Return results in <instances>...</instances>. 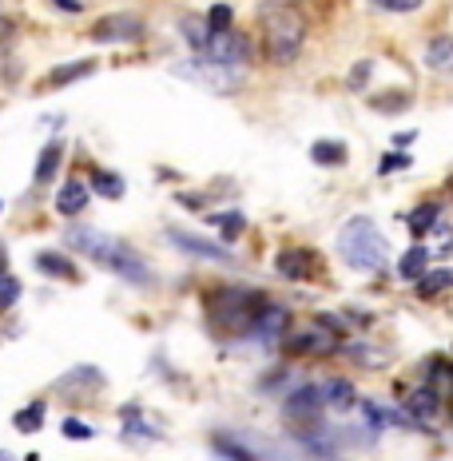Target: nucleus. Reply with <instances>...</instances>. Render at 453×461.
<instances>
[{"label": "nucleus", "instance_id": "1", "mask_svg": "<svg viewBox=\"0 0 453 461\" xmlns=\"http://www.w3.org/2000/svg\"><path fill=\"white\" fill-rule=\"evenodd\" d=\"M271 294L250 291V286H219L204 299V314L207 326L215 334H227V339H250L255 334V319L267 306Z\"/></svg>", "mask_w": 453, "mask_h": 461}, {"label": "nucleus", "instance_id": "2", "mask_svg": "<svg viewBox=\"0 0 453 461\" xmlns=\"http://www.w3.org/2000/svg\"><path fill=\"white\" fill-rule=\"evenodd\" d=\"M68 247L72 251H80L84 258H92V263H100L104 271H112V275H120V278H128V283H151V271H148V263L131 251L123 239H112L108 230H95V227H72L68 230Z\"/></svg>", "mask_w": 453, "mask_h": 461}, {"label": "nucleus", "instance_id": "3", "mask_svg": "<svg viewBox=\"0 0 453 461\" xmlns=\"http://www.w3.org/2000/svg\"><path fill=\"white\" fill-rule=\"evenodd\" d=\"M339 251H342V258L354 267V271H385V263H390V243H385L378 223L366 219V215L350 219V223L342 227Z\"/></svg>", "mask_w": 453, "mask_h": 461}, {"label": "nucleus", "instance_id": "4", "mask_svg": "<svg viewBox=\"0 0 453 461\" xmlns=\"http://www.w3.org/2000/svg\"><path fill=\"white\" fill-rule=\"evenodd\" d=\"M263 41H267V56L275 64H291L306 44V24L291 8H275V13L263 16Z\"/></svg>", "mask_w": 453, "mask_h": 461}, {"label": "nucleus", "instance_id": "5", "mask_svg": "<svg viewBox=\"0 0 453 461\" xmlns=\"http://www.w3.org/2000/svg\"><path fill=\"white\" fill-rule=\"evenodd\" d=\"M171 76H179V80H187V84H199V88H207V92H219V95L239 92V88H243V80H247L239 68L204 60V56H191V60L171 64Z\"/></svg>", "mask_w": 453, "mask_h": 461}, {"label": "nucleus", "instance_id": "6", "mask_svg": "<svg viewBox=\"0 0 453 461\" xmlns=\"http://www.w3.org/2000/svg\"><path fill=\"white\" fill-rule=\"evenodd\" d=\"M283 350L291 358H322L339 350V334H331L326 326H291L283 334Z\"/></svg>", "mask_w": 453, "mask_h": 461}, {"label": "nucleus", "instance_id": "7", "mask_svg": "<svg viewBox=\"0 0 453 461\" xmlns=\"http://www.w3.org/2000/svg\"><path fill=\"white\" fill-rule=\"evenodd\" d=\"M140 36H143V21L131 13H112L92 24L95 44H128V41H140Z\"/></svg>", "mask_w": 453, "mask_h": 461}, {"label": "nucleus", "instance_id": "8", "mask_svg": "<svg viewBox=\"0 0 453 461\" xmlns=\"http://www.w3.org/2000/svg\"><path fill=\"white\" fill-rule=\"evenodd\" d=\"M286 421H303V426H314L318 414H322V398H318V386H294V393L283 406Z\"/></svg>", "mask_w": 453, "mask_h": 461}, {"label": "nucleus", "instance_id": "9", "mask_svg": "<svg viewBox=\"0 0 453 461\" xmlns=\"http://www.w3.org/2000/svg\"><path fill=\"white\" fill-rule=\"evenodd\" d=\"M286 330H291V311H286L283 303L267 299V306H263V311H258V319H255V334H250V339L275 342V339H283Z\"/></svg>", "mask_w": 453, "mask_h": 461}, {"label": "nucleus", "instance_id": "10", "mask_svg": "<svg viewBox=\"0 0 453 461\" xmlns=\"http://www.w3.org/2000/svg\"><path fill=\"white\" fill-rule=\"evenodd\" d=\"M278 275L291 278V283H303V278L318 275V255L303 251V247H286V251H278Z\"/></svg>", "mask_w": 453, "mask_h": 461}, {"label": "nucleus", "instance_id": "11", "mask_svg": "<svg viewBox=\"0 0 453 461\" xmlns=\"http://www.w3.org/2000/svg\"><path fill=\"white\" fill-rule=\"evenodd\" d=\"M438 410H441V390L433 386H418V390H410V398H406V414L413 421H433L438 418Z\"/></svg>", "mask_w": 453, "mask_h": 461}, {"label": "nucleus", "instance_id": "12", "mask_svg": "<svg viewBox=\"0 0 453 461\" xmlns=\"http://www.w3.org/2000/svg\"><path fill=\"white\" fill-rule=\"evenodd\" d=\"M168 239H171L176 247H183V251H191V255L215 258V263H231V251H227V247L211 243V239H195V235H187V230H168Z\"/></svg>", "mask_w": 453, "mask_h": 461}, {"label": "nucleus", "instance_id": "13", "mask_svg": "<svg viewBox=\"0 0 453 461\" xmlns=\"http://www.w3.org/2000/svg\"><path fill=\"white\" fill-rule=\"evenodd\" d=\"M95 72V60H76V64H64V68H52V76H44L41 84H36V92H56L64 88V84H76L84 80V76Z\"/></svg>", "mask_w": 453, "mask_h": 461}, {"label": "nucleus", "instance_id": "14", "mask_svg": "<svg viewBox=\"0 0 453 461\" xmlns=\"http://www.w3.org/2000/svg\"><path fill=\"white\" fill-rule=\"evenodd\" d=\"M426 68L441 76L453 72V36H433L426 44Z\"/></svg>", "mask_w": 453, "mask_h": 461}, {"label": "nucleus", "instance_id": "15", "mask_svg": "<svg viewBox=\"0 0 453 461\" xmlns=\"http://www.w3.org/2000/svg\"><path fill=\"white\" fill-rule=\"evenodd\" d=\"M84 207H88V184L68 179V184L60 187V195H56V211H60V215H80Z\"/></svg>", "mask_w": 453, "mask_h": 461}, {"label": "nucleus", "instance_id": "16", "mask_svg": "<svg viewBox=\"0 0 453 461\" xmlns=\"http://www.w3.org/2000/svg\"><path fill=\"white\" fill-rule=\"evenodd\" d=\"M211 446L219 449V457H223V461H258V454L247 446V441H239L235 434H223V429H219V434H211Z\"/></svg>", "mask_w": 453, "mask_h": 461}, {"label": "nucleus", "instance_id": "17", "mask_svg": "<svg viewBox=\"0 0 453 461\" xmlns=\"http://www.w3.org/2000/svg\"><path fill=\"white\" fill-rule=\"evenodd\" d=\"M76 386H80V390H84V386L104 390V374L95 370V366H76V370H68L60 382H56V390H60V393H72ZM84 393H88V390H84Z\"/></svg>", "mask_w": 453, "mask_h": 461}, {"label": "nucleus", "instance_id": "18", "mask_svg": "<svg viewBox=\"0 0 453 461\" xmlns=\"http://www.w3.org/2000/svg\"><path fill=\"white\" fill-rule=\"evenodd\" d=\"M318 398H322V406L346 410V406H354V386L346 378H326L322 386H318Z\"/></svg>", "mask_w": 453, "mask_h": 461}, {"label": "nucleus", "instance_id": "19", "mask_svg": "<svg viewBox=\"0 0 453 461\" xmlns=\"http://www.w3.org/2000/svg\"><path fill=\"white\" fill-rule=\"evenodd\" d=\"M179 32H183V41L195 48V56H204V48H207V41H211V28H207L204 16H195V13L179 16Z\"/></svg>", "mask_w": 453, "mask_h": 461}, {"label": "nucleus", "instance_id": "20", "mask_svg": "<svg viewBox=\"0 0 453 461\" xmlns=\"http://www.w3.org/2000/svg\"><path fill=\"white\" fill-rule=\"evenodd\" d=\"M36 271H44V275H52V278H68V283L80 278V271H76V267L60 251H41V255H36Z\"/></svg>", "mask_w": 453, "mask_h": 461}, {"label": "nucleus", "instance_id": "21", "mask_svg": "<svg viewBox=\"0 0 453 461\" xmlns=\"http://www.w3.org/2000/svg\"><path fill=\"white\" fill-rule=\"evenodd\" d=\"M60 159H64V143H48L36 159V184H48V179L60 171Z\"/></svg>", "mask_w": 453, "mask_h": 461}, {"label": "nucleus", "instance_id": "22", "mask_svg": "<svg viewBox=\"0 0 453 461\" xmlns=\"http://www.w3.org/2000/svg\"><path fill=\"white\" fill-rule=\"evenodd\" d=\"M92 191H100L104 199H123V191H128V184H123L115 171H104V167H95L92 171Z\"/></svg>", "mask_w": 453, "mask_h": 461}, {"label": "nucleus", "instance_id": "23", "mask_svg": "<svg viewBox=\"0 0 453 461\" xmlns=\"http://www.w3.org/2000/svg\"><path fill=\"white\" fill-rule=\"evenodd\" d=\"M430 271V251L426 247H410L406 255H402V263H398V275L402 278H421Z\"/></svg>", "mask_w": 453, "mask_h": 461}, {"label": "nucleus", "instance_id": "24", "mask_svg": "<svg viewBox=\"0 0 453 461\" xmlns=\"http://www.w3.org/2000/svg\"><path fill=\"white\" fill-rule=\"evenodd\" d=\"M418 291H421V299H433V294L453 291V271H426L418 278Z\"/></svg>", "mask_w": 453, "mask_h": 461}, {"label": "nucleus", "instance_id": "25", "mask_svg": "<svg viewBox=\"0 0 453 461\" xmlns=\"http://www.w3.org/2000/svg\"><path fill=\"white\" fill-rule=\"evenodd\" d=\"M211 227H219V235H223L227 243H231V239H239V235H243L247 219L239 215V211H219V215H211Z\"/></svg>", "mask_w": 453, "mask_h": 461}, {"label": "nucleus", "instance_id": "26", "mask_svg": "<svg viewBox=\"0 0 453 461\" xmlns=\"http://www.w3.org/2000/svg\"><path fill=\"white\" fill-rule=\"evenodd\" d=\"M311 159L322 163V167H334V163H346V148L342 143H334V140H318L311 148Z\"/></svg>", "mask_w": 453, "mask_h": 461}, {"label": "nucleus", "instance_id": "27", "mask_svg": "<svg viewBox=\"0 0 453 461\" xmlns=\"http://www.w3.org/2000/svg\"><path fill=\"white\" fill-rule=\"evenodd\" d=\"M204 21H207L211 32H231V24H235V8L231 5H211Z\"/></svg>", "mask_w": 453, "mask_h": 461}, {"label": "nucleus", "instance_id": "28", "mask_svg": "<svg viewBox=\"0 0 453 461\" xmlns=\"http://www.w3.org/2000/svg\"><path fill=\"white\" fill-rule=\"evenodd\" d=\"M13 421H16V429H21V434H36V429H41V421H44V402H32V406L21 410Z\"/></svg>", "mask_w": 453, "mask_h": 461}, {"label": "nucleus", "instance_id": "29", "mask_svg": "<svg viewBox=\"0 0 453 461\" xmlns=\"http://www.w3.org/2000/svg\"><path fill=\"white\" fill-rule=\"evenodd\" d=\"M438 203H421L418 211H413V215H410V230H413V235H426V230L433 227V223H438Z\"/></svg>", "mask_w": 453, "mask_h": 461}, {"label": "nucleus", "instance_id": "30", "mask_svg": "<svg viewBox=\"0 0 453 461\" xmlns=\"http://www.w3.org/2000/svg\"><path fill=\"white\" fill-rule=\"evenodd\" d=\"M123 438L128 441H159L163 429H156V426H148L143 418H136V421H123Z\"/></svg>", "mask_w": 453, "mask_h": 461}, {"label": "nucleus", "instance_id": "31", "mask_svg": "<svg viewBox=\"0 0 453 461\" xmlns=\"http://www.w3.org/2000/svg\"><path fill=\"white\" fill-rule=\"evenodd\" d=\"M16 299H21V278L8 275L5 267H0V311H8Z\"/></svg>", "mask_w": 453, "mask_h": 461}, {"label": "nucleus", "instance_id": "32", "mask_svg": "<svg viewBox=\"0 0 453 461\" xmlns=\"http://www.w3.org/2000/svg\"><path fill=\"white\" fill-rule=\"evenodd\" d=\"M362 418H370V426H402V418L394 410H382L378 402H362Z\"/></svg>", "mask_w": 453, "mask_h": 461}, {"label": "nucleus", "instance_id": "33", "mask_svg": "<svg viewBox=\"0 0 453 461\" xmlns=\"http://www.w3.org/2000/svg\"><path fill=\"white\" fill-rule=\"evenodd\" d=\"M378 13H418L421 0H370Z\"/></svg>", "mask_w": 453, "mask_h": 461}, {"label": "nucleus", "instance_id": "34", "mask_svg": "<svg viewBox=\"0 0 453 461\" xmlns=\"http://www.w3.org/2000/svg\"><path fill=\"white\" fill-rule=\"evenodd\" d=\"M64 438H92V426H84V421L68 418V421H64Z\"/></svg>", "mask_w": 453, "mask_h": 461}, {"label": "nucleus", "instance_id": "35", "mask_svg": "<svg viewBox=\"0 0 453 461\" xmlns=\"http://www.w3.org/2000/svg\"><path fill=\"white\" fill-rule=\"evenodd\" d=\"M402 167H410V156H385L382 159V176H394V171H402Z\"/></svg>", "mask_w": 453, "mask_h": 461}, {"label": "nucleus", "instance_id": "36", "mask_svg": "<svg viewBox=\"0 0 453 461\" xmlns=\"http://www.w3.org/2000/svg\"><path fill=\"white\" fill-rule=\"evenodd\" d=\"M8 36H13V21H8V16H0V48L8 44Z\"/></svg>", "mask_w": 453, "mask_h": 461}, {"label": "nucleus", "instance_id": "37", "mask_svg": "<svg viewBox=\"0 0 453 461\" xmlns=\"http://www.w3.org/2000/svg\"><path fill=\"white\" fill-rule=\"evenodd\" d=\"M56 5H60L64 13H80V0H56Z\"/></svg>", "mask_w": 453, "mask_h": 461}, {"label": "nucleus", "instance_id": "38", "mask_svg": "<svg viewBox=\"0 0 453 461\" xmlns=\"http://www.w3.org/2000/svg\"><path fill=\"white\" fill-rule=\"evenodd\" d=\"M0 461H13V457H8V454H5V449H0Z\"/></svg>", "mask_w": 453, "mask_h": 461}, {"label": "nucleus", "instance_id": "39", "mask_svg": "<svg viewBox=\"0 0 453 461\" xmlns=\"http://www.w3.org/2000/svg\"><path fill=\"white\" fill-rule=\"evenodd\" d=\"M0 207H5V203H0Z\"/></svg>", "mask_w": 453, "mask_h": 461}]
</instances>
